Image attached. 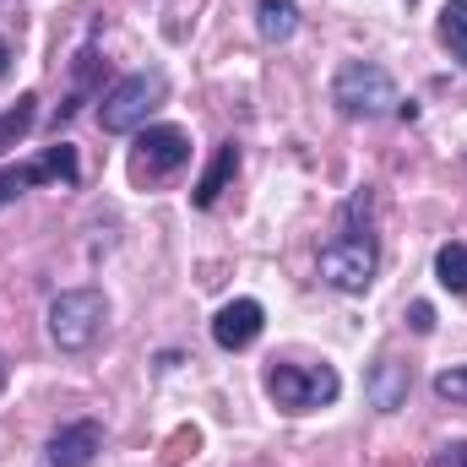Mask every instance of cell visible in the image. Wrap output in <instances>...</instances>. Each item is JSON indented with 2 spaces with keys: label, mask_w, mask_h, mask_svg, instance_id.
<instances>
[{
  "label": "cell",
  "mask_w": 467,
  "mask_h": 467,
  "mask_svg": "<svg viewBox=\"0 0 467 467\" xmlns=\"http://www.w3.org/2000/svg\"><path fill=\"white\" fill-rule=\"evenodd\" d=\"M27 174H33V185H77V147H49L44 158H33L27 163Z\"/></svg>",
  "instance_id": "cell-12"
},
{
  "label": "cell",
  "mask_w": 467,
  "mask_h": 467,
  "mask_svg": "<svg viewBox=\"0 0 467 467\" xmlns=\"http://www.w3.org/2000/svg\"><path fill=\"white\" fill-rule=\"evenodd\" d=\"M0 386H5V353H0Z\"/></svg>",
  "instance_id": "cell-21"
},
{
  "label": "cell",
  "mask_w": 467,
  "mask_h": 467,
  "mask_svg": "<svg viewBox=\"0 0 467 467\" xmlns=\"http://www.w3.org/2000/svg\"><path fill=\"white\" fill-rule=\"evenodd\" d=\"M332 99H337V109L353 115V119L397 115V104H402L397 82H391L375 60H348V66L337 71V82H332Z\"/></svg>",
  "instance_id": "cell-4"
},
{
  "label": "cell",
  "mask_w": 467,
  "mask_h": 467,
  "mask_svg": "<svg viewBox=\"0 0 467 467\" xmlns=\"http://www.w3.org/2000/svg\"><path fill=\"white\" fill-rule=\"evenodd\" d=\"M104 321H109V305H104L99 288H71V294H60L49 305V337H55V348H66V353L93 348L104 337Z\"/></svg>",
  "instance_id": "cell-5"
},
{
  "label": "cell",
  "mask_w": 467,
  "mask_h": 467,
  "mask_svg": "<svg viewBox=\"0 0 467 467\" xmlns=\"http://www.w3.org/2000/svg\"><path fill=\"white\" fill-rule=\"evenodd\" d=\"M5 60H11V55H5V38H0V77H5Z\"/></svg>",
  "instance_id": "cell-20"
},
{
  "label": "cell",
  "mask_w": 467,
  "mask_h": 467,
  "mask_svg": "<svg viewBox=\"0 0 467 467\" xmlns=\"http://www.w3.org/2000/svg\"><path fill=\"white\" fill-rule=\"evenodd\" d=\"M435 397L467 413V364L462 369H441V375H435Z\"/></svg>",
  "instance_id": "cell-16"
},
{
  "label": "cell",
  "mask_w": 467,
  "mask_h": 467,
  "mask_svg": "<svg viewBox=\"0 0 467 467\" xmlns=\"http://www.w3.org/2000/svg\"><path fill=\"white\" fill-rule=\"evenodd\" d=\"M430 467H467V441H451V446H441V451L430 457Z\"/></svg>",
  "instance_id": "cell-18"
},
{
  "label": "cell",
  "mask_w": 467,
  "mask_h": 467,
  "mask_svg": "<svg viewBox=\"0 0 467 467\" xmlns=\"http://www.w3.org/2000/svg\"><path fill=\"white\" fill-rule=\"evenodd\" d=\"M33 104H38V99H33V93H22V99L0 115V152H5L11 141H22V136H27V125H33Z\"/></svg>",
  "instance_id": "cell-15"
},
{
  "label": "cell",
  "mask_w": 467,
  "mask_h": 467,
  "mask_svg": "<svg viewBox=\"0 0 467 467\" xmlns=\"http://www.w3.org/2000/svg\"><path fill=\"white\" fill-rule=\"evenodd\" d=\"M27 185H33L27 163H22V169H0V207H5V202H16V196H22Z\"/></svg>",
  "instance_id": "cell-17"
},
{
  "label": "cell",
  "mask_w": 467,
  "mask_h": 467,
  "mask_svg": "<svg viewBox=\"0 0 467 467\" xmlns=\"http://www.w3.org/2000/svg\"><path fill=\"white\" fill-rule=\"evenodd\" d=\"M375 272H380V244H375L369 229L343 223V229L321 244V277H327L337 294H364V288L375 283Z\"/></svg>",
  "instance_id": "cell-1"
},
{
  "label": "cell",
  "mask_w": 467,
  "mask_h": 467,
  "mask_svg": "<svg viewBox=\"0 0 467 467\" xmlns=\"http://www.w3.org/2000/svg\"><path fill=\"white\" fill-rule=\"evenodd\" d=\"M234 174H239V147H234V141H223V147H218V158L207 163V174L196 180L191 202H196L202 213H207V207H218V196L229 191V180H234Z\"/></svg>",
  "instance_id": "cell-9"
},
{
  "label": "cell",
  "mask_w": 467,
  "mask_h": 467,
  "mask_svg": "<svg viewBox=\"0 0 467 467\" xmlns=\"http://www.w3.org/2000/svg\"><path fill=\"white\" fill-rule=\"evenodd\" d=\"M169 99V77L152 66V71H136V77H125L115 82L109 93H104V104H99V125L109 130V136H125V130H141L147 115L158 109Z\"/></svg>",
  "instance_id": "cell-2"
},
{
  "label": "cell",
  "mask_w": 467,
  "mask_h": 467,
  "mask_svg": "<svg viewBox=\"0 0 467 467\" xmlns=\"http://www.w3.org/2000/svg\"><path fill=\"white\" fill-rule=\"evenodd\" d=\"M441 44L451 49V60L467 66V0H451V5L441 11Z\"/></svg>",
  "instance_id": "cell-13"
},
{
  "label": "cell",
  "mask_w": 467,
  "mask_h": 467,
  "mask_svg": "<svg viewBox=\"0 0 467 467\" xmlns=\"http://www.w3.org/2000/svg\"><path fill=\"white\" fill-rule=\"evenodd\" d=\"M185 158H191V136H185L180 125H141L130 174H136V180H163V174H174Z\"/></svg>",
  "instance_id": "cell-6"
},
{
  "label": "cell",
  "mask_w": 467,
  "mask_h": 467,
  "mask_svg": "<svg viewBox=\"0 0 467 467\" xmlns=\"http://www.w3.org/2000/svg\"><path fill=\"white\" fill-rule=\"evenodd\" d=\"M261 327H266V310L255 299H234V305H223L213 316V337H218V348H229V353L250 348L261 337Z\"/></svg>",
  "instance_id": "cell-8"
},
{
  "label": "cell",
  "mask_w": 467,
  "mask_h": 467,
  "mask_svg": "<svg viewBox=\"0 0 467 467\" xmlns=\"http://www.w3.org/2000/svg\"><path fill=\"white\" fill-rule=\"evenodd\" d=\"M99 451H104V424L99 419H77V424H66V430L49 435L38 467H88Z\"/></svg>",
  "instance_id": "cell-7"
},
{
  "label": "cell",
  "mask_w": 467,
  "mask_h": 467,
  "mask_svg": "<svg viewBox=\"0 0 467 467\" xmlns=\"http://www.w3.org/2000/svg\"><path fill=\"white\" fill-rule=\"evenodd\" d=\"M337 391H343V380H337L332 364H310V369H299V364H272V369H266V397H272L283 413H316V408L337 402Z\"/></svg>",
  "instance_id": "cell-3"
},
{
  "label": "cell",
  "mask_w": 467,
  "mask_h": 467,
  "mask_svg": "<svg viewBox=\"0 0 467 467\" xmlns=\"http://www.w3.org/2000/svg\"><path fill=\"white\" fill-rule=\"evenodd\" d=\"M408 364H397V358H380L375 364V375H369V402L380 408V413H397L402 402H408Z\"/></svg>",
  "instance_id": "cell-10"
},
{
  "label": "cell",
  "mask_w": 467,
  "mask_h": 467,
  "mask_svg": "<svg viewBox=\"0 0 467 467\" xmlns=\"http://www.w3.org/2000/svg\"><path fill=\"white\" fill-rule=\"evenodd\" d=\"M255 27L266 44H283L299 33V5L294 0H255Z\"/></svg>",
  "instance_id": "cell-11"
},
{
  "label": "cell",
  "mask_w": 467,
  "mask_h": 467,
  "mask_svg": "<svg viewBox=\"0 0 467 467\" xmlns=\"http://www.w3.org/2000/svg\"><path fill=\"white\" fill-rule=\"evenodd\" d=\"M408 327H413V332H435V310H430V305L419 299V305L408 310Z\"/></svg>",
  "instance_id": "cell-19"
},
{
  "label": "cell",
  "mask_w": 467,
  "mask_h": 467,
  "mask_svg": "<svg viewBox=\"0 0 467 467\" xmlns=\"http://www.w3.org/2000/svg\"><path fill=\"white\" fill-rule=\"evenodd\" d=\"M435 277H441V288L467 294V244H441V255H435Z\"/></svg>",
  "instance_id": "cell-14"
}]
</instances>
